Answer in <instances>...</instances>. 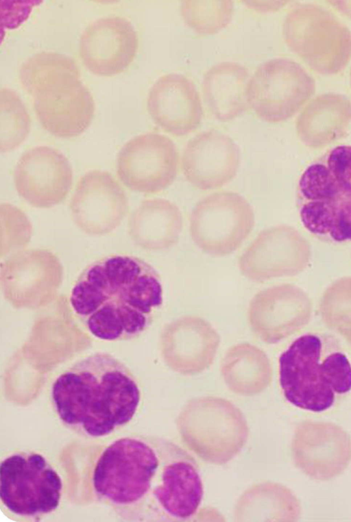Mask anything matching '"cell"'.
<instances>
[{"instance_id": "obj_16", "label": "cell", "mask_w": 351, "mask_h": 522, "mask_svg": "<svg viewBox=\"0 0 351 522\" xmlns=\"http://www.w3.org/2000/svg\"><path fill=\"white\" fill-rule=\"evenodd\" d=\"M295 453L300 468L308 475L328 480L341 473L351 458L349 436L329 423L305 422L295 439Z\"/></svg>"}, {"instance_id": "obj_15", "label": "cell", "mask_w": 351, "mask_h": 522, "mask_svg": "<svg viewBox=\"0 0 351 522\" xmlns=\"http://www.w3.org/2000/svg\"><path fill=\"white\" fill-rule=\"evenodd\" d=\"M147 108L157 125L176 136L194 132L203 117L202 101L195 86L179 73L165 74L155 82L149 91Z\"/></svg>"}, {"instance_id": "obj_27", "label": "cell", "mask_w": 351, "mask_h": 522, "mask_svg": "<svg viewBox=\"0 0 351 522\" xmlns=\"http://www.w3.org/2000/svg\"><path fill=\"white\" fill-rule=\"evenodd\" d=\"M324 163L344 193L351 190V145L332 148L326 156Z\"/></svg>"}, {"instance_id": "obj_9", "label": "cell", "mask_w": 351, "mask_h": 522, "mask_svg": "<svg viewBox=\"0 0 351 522\" xmlns=\"http://www.w3.org/2000/svg\"><path fill=\"white\" fill-rule=\"evenodd\" d=\"M180 156L173 140L158 133L136 136L121 149L117 160L119 179L132 190L158 193L176 178Z\"/></svg>"}, {"instance_id": "obj_24", "label": "cell", "mask_w": 351, "mask_h": 522, "mask_svg": "<svg viewBox=\"0 0 351 522\" xmlns=\"http://www.w3.org/2000/svg\"><path fill=\"white\" fill-rule=\"evenodd\" d=\"M343 194L324 161L309 164L298 180V204L311 201L335 200Z\"/></svg>"}, {"instance_id": "obj_30", "label": "cell", "mask_w": 351, "mask_h": 522, "mask_svg": "<svg viewBox=\"0 0 351 522\" xmlns=\"http://www.w3.org/2000/svg\"><path fill=\"white\" fill-rule=\"evenodd\" d=\"M344 194L346 195V197H348L349 201L351 202V190L349 191L348 192L344 193Z\"/></svg>"}, {"instance_id": "obj_28", "label": "cell", "mask_w": 351, "mask_h": 522, "mask_svg": "<svg viewBox=\"0 0 351 522\" xmlns=\"http://www.w3.org/2000/svg\"><path fill=\"white\" fill-rule=\"evenodd\" d=\"M326 240L337 244L351 242V202L345 194L338 199L333 225Z\"/></svg>"}, {"instance_id": "obj_19", "label": "cell", "mask_w": 351, "mask_h": 522, "mask_svg": "<svg viewBox=\"0 0 351 522\" xmlns=\"http://www.w3.org/2000/svg\"><path fill=\"white\" fill-rule=\"evenodd\" d=\"M249 80L247 69L234 62L217 63L206 72L202 80L203 95L217 119L228 121L245 111Z\"/></svg>"}, {"instance_id": "obj_5", "label": "cell", "mask_w": 351, "mask_h": 522, "mask_svg": "<svg viewBox=\"0 0 351 522\" xmlns=\"http://www.w3.org/2000/svg\"><path fill=\"white\" fill-rule=\"evenodd\" d=\"M0 497L6 508L23 517L49 514L59 506L60 477L47 460L34 452H17L0 467Z\"/></svg>"}, {"instance_id": "obj_8", "label": "cell", "mask_w": 351, "mask_h": 522, "mask_svg": "<svg viewBox=\"0 0 351 522\" xmlns=\"http://www.w3.org/2000/svg\"><path fill=\"white\" fill-rule=\"evenodd\" d=\"M255 223L250 203L241 195L222 191L199 201L189 219L194 243L205 253L224 256L236 251Z\"/></svg>"}, {"instance_id": "obj_25", "label": "cell", "mask_w": 351, "mask_h": 522, "mask_svg": "<svg viewBox=\"0 0 351 522\" xmlns=\"http://www.w3.org/2000/svg\"><path fill=\"white\" fill-rule=\"evenodd\" d=\"M339 199L311 201L298 204L300 219L304 227L313 236L326 240L333 225Z\"/></svg>"}, {"instance_id": "obj_3", "label": "cell", "mask_w": 351, "mask_h": 522, "mask_svg": "<svg viewBox=\"0 0 351 522\" xmlns=\"http://www.w3.org/2000/svg\"><path fill=\"white\" fill-rule=\"evenodd\" d=\"M141 397L139 385L128 367L104 352L75 362L56 379L51 388L61 421L94 438L130 422Z\"/></svg>"}, {"instance_id": "obj_31", "label": "cell", "mask_w": 351, "mask_h": 522, "mask_svg": "<svg viewBox=\"0 0 351 522\" xmlns=\"http://www.w3.org/2000/svg\"><path fill=\"white\" fill-rule=\"evenodd\" d=\"M350 84H351V70H350Z\"/></svg>"}, {"instance_id": "obj_14", "label": "cell", "mask_w": 351, "mask_h": 522, "mask_svg": "<svg viewBox=\"0 0 351 522\" xmlns=\"http://www.w3.org/2000/svg\"><path fill=\"white\" fill-rule=\"evenodd\" d=\"M33 98L39 123L55 136H78L93 121L94 99L81 79L52 86Z\"/></svg>"}, {"instance_id": "obj_2", "label": "cell", "mask_w": 351, "mask_h": 522, "mask_svg": "<svg viewBox=\"0 0 351 522\" xmlns=\"http://www.w3.org/2000/svg\"><path fill=\"white\" fill-rule=\"evenodd\" d=\"M162 301L157 271L145 260L123 253L87 266L69 295L70 306L88 332L110 342L141 334Z\"/></svg>"}, {"instance_id": "obj_18", "label": "cell", "mask_w": 351, "mask_h": 522, "mask_svg": "<svg viewBox=\"0 0 351 522\" xmlns=\"http://www.w3.org/2000/svg\"><path fill=\"white\" fill-rule=\"evenodd\" d=\"M183 219L179 208L162 198L143 200L131 214L128 232L144 249L161 250L173 246L179 240Z\"/></svg>"}, {"instance_id": "obj_21", "label": "cell", "mask_w": 351, "mask_h": 522, "mask_svg": "<svg viewBox=\"0 0 351 522\" xmlns=\"http://www.w3.org/2000/svg\"><path fill=\"white\" fill-rule=\"evenodd\" d=\"M19 77L24 89L32 97L47 86L80 77V72L73 58L58 53L42 51L23 62Z\"/></svg>"}, {"instance_id": "obj_10", "label": "cell", "mask_w": 351, "mask_h": 522, "mask_svg": "<svg viewBox=\"0 0 351 522\" xmlns=\"http://www.w3.org/2000/svg\"><path fill=\"white\" fill-rule=\"evenodd\" d=\"M69 206L73 222L82 232L99 236L120 225L128 211V199L112 174L92 170L80 179Z\"/></svg>"}, {"instance_id": "obj_12", "label": "cell", "mask_w": 351, "mask_h": 522, "mask_svg": "<svg viewBox=\"0 0 351 522\" xmlns=\"http://www.w3.org/2000/svg\"><path fill=\"white\" fill-rule=\"evenodd\" d=\"M138 47L136 29L127 18L110 16L90 23L80 38V55L86 68L99 76H113L132 64Z\"/></svg>"}, {"instance_id": "obj_4", "label": "cell", "mask_w": 351, "mask_h": 522, "mask_svg": "<svg viewBox=\"0 0 351 522\" xmlns=\"http://www.w3.org/2000/svg\"><path fill=\"white\" fill-rule=\"evenodd\" d=\"M287 46L322 75L341 71L351 58V32L336 16L315 4H298L282 25Z\"/></svg>"}, {"instance_id": "obj_20", "label": "cell", "mask_w": 351, "mask_h": 522, "mask_svg": "<svg viewBox=\"0 0 351 522\" xmlns=\"http://www.w3.org/2000/svg\"><path fill=\"white\" fill-rule=\"evenodd\" d=\"M351 121V101L336 93L323 94L311 100L300 114L297 125L309 138L327 139Z\"/></svg>"}, {"instance_id": "obj_1", "label": "cell", "mask_w": 351, "mask_h": 522, "mask_svg": "<svg viewBox=\"0 0 351 522\" xmlns=\"http://www.w3.org/2000/svg\"><path fill=\"white\" fill-rule=\"evenodd\" d=\"M93 484L104 501L137 507L143 519L159 521L191 519L204 496L194 457L159 437H124L112 443L96 463Z\"/></svg>"}, {"instance_id": "obj_26", "label": "cell", "mask_w": 351, "mask_h": 522, "mask_svg": "<svg viewBox=\"0 0 351 522\" xmlns=\"http://www.w3.org/2000/svg\"><path fill=\"white\" fill-rule=\"evenodd\" d=\"M323 375L335 393L343 395L351 390V364L335 340L322 361Z\"/></svg>"}, {"instance_id": "obj_11", "label": "cell", "mask_w": 351, "mask_h": 522, "mask_svg": "<svg viewBox=\"0 0 351 522\" xmlns=\"http://www.w3.org/2000/svg\"><path fill=\"white\" fill-rule=\"evenodd\" d=\"M19 195L31 206L47 208L62 202L69 192L73 172L58 149L39 146L25 151L14 171Z\"/></svg>"}, {"instance_id": "obj_22", "label": "cell", "mask_w": 351, "mask_h": 522, "mask_svg": "<svg viewBox=\"0 0 351 522\" xmlns=\"http://www.w3.org/2000/svg\"><path fill=\"white\" fill-rule=\"evenodd\" d=\"M31 119L19 95L12 89L0 90V149L8 152L18 147L28 136Z\"/></svg>"}, {"instance_id": "obj_23", "label": "cell", "mask_w": 351, "mask_h": 522, "mask_svg": "<svg viewBox=\"0 0 351 522\" xmlns=\"http://www.w3.org/2000/svg\"><path fill=\"white\" fill-rule=\"evenodd\" d=\"M234 4L230 0H184L180 13L184 23L201 34H214L230 22Z\"/></svg>"}, {"instance_id": "obj_17", "label": "cell", "mask_w": 351, "mask_h": 522, "mask_svg": "<svg viewBox=\"0 0 351 522\" xmlns=\"http://www.w3.org/2000/svg\"><path fill=\"white\" fill-rule=\"evenodd\" d=\"M219 336L205 320L183 316L170 323L162 336V351L170 366L178 369L202 368L214 358Z\"/></svg>"}, {"instance_id": "obj_29", "label": "cell", "mask_w": 351, "mask_h": 522, "mask_svg": "<svg viewBox=\"0 0 351 522\" xmlns=\"http://www.w3.org/2000/svg\"><path fill=\"white\" fill-rule=\"evenodd\" d=\"M334 7L344 15L351 17V1H330Z\"/></svg>"}, {"instance_id": "obj_6", "label": "cell", "mask_w": 351, "mask_h": 522, "mask_svg": "<svg viewBox=\"0 0 351 522\" xmlns=\"http://www.w3.org/2000/svg\"><path fill=\"white\" fill-rule=\"evenodd\" d=\"M335 341V338L319 333L304 334L281 353L279 381L289 403L316 412L332 406L335 393L324 379L322 361Z\"/></svg>"}, {"instance_id": "obj_13", "label": "cell", "mask_w": 351, "mask_h": 522, "mask_svg": "<svg viewBox=\"0 0 351 522\" xmlns=\"http://www.w3.org/2000/svg\"><path fill=\"white\" fill-rule=\"evenodd\" d=\"M240 160L239 149L230 136L208 130L188 141L181 157V168L192 186L204 190H213L234 178Z\"/></svg>"}, {"instance_id": "obj_7", "label": "cell", "mask_w": 351, "mask_h": 522, "mask_svg": "<svg viewBox=\"0 0 351 522\" xmlns=\"http://www.w3.org/2000/svg\"><path fill=\"white\" fill-rule=\"evenodd\" d=\"M315 90V80L302 66L277 58L256 69L248 82L247 98L259 119L278 123L294 115Z\"/></svg>"}]
</instances>
